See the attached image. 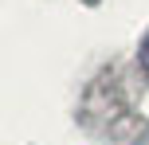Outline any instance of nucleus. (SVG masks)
Segmentation results:
<instances>
[{"label":"nucleus","mask_w":149,"mask_h":145,"mask_svg":"<svg viewBox=\"0 0 149 145\" xmlns=\"http://www.w3.org/2000/svg\"><path fill=\"white\" fill-rule=\"evenodd\" d=\"M141 63H145V67H149V39H145V43H141Z\"/></svg>","instance_id":"nucleus-1"}]
</instances>
